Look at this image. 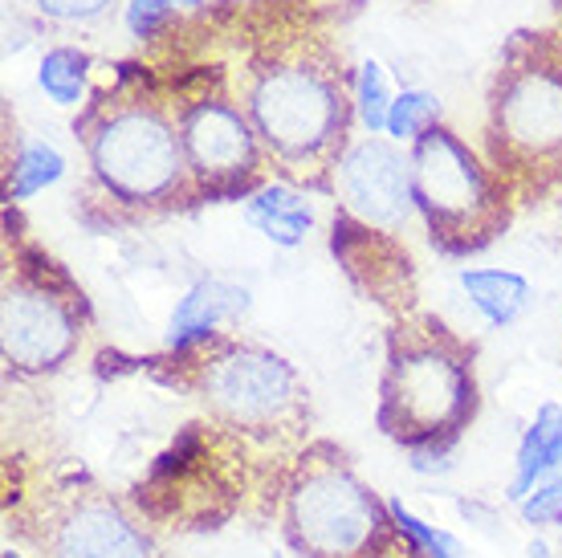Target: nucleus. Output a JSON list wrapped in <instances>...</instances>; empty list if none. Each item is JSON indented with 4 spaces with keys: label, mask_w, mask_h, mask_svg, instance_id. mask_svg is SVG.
I'll return each mask as SVG.
<instances>
[{
    "label": "nucleus",
    "mask_w": 562,
    "mask_h": 558,
    "mask_svg": "<svg viewBox=\"0 0 562 558\" xmlns=\"http://www.w3.org/2000/svg\"><path fill=\"white\" fill-rule=\"evenodd\" d=\"M180 25L225 70L273 176L302 192H335L359 123L335 16L318 0H225Z\"/></svg>",
    "instance_id": "f257e3e1"
},
{
    "label": "nucleus",
    "mask_w": 562,
    "mask_h": 558,
    "mask_svg": "<svg viewBox=\"0 0 562 558\" xmlns=\"http://www.w3.org/2000/svg\"><path fill=\"white\" fill-rule=\"evenodd\" d=\"M82 183L74 212L86 228L114 233L200 209L180 123L159 74L147 62H119L78 107Z\"/></svg>",
    "instance_id": "f03ea898"
},
{
    "label": "nucleus",
    "mask_w": 562,
    "mask_h": 558,
    "mask_svg": "<svg viewBox=\"0 0 562 558\" xmlns=\"http://www.w3.org/2000/svg\"><path fill=\"white\" fill-rule=\"evenodd\" d=\"M164 388L183 391L204 420L240 436L257 453L294 457L310 440V388L297 367L278 350L216 331L188 347L159 350L147 359Z\"/></svg>",
    "instance_id": "7ed1b4c3"
},
{
    "label": "nucleus",
    "mask_w": 562,
    "mask_h": 558,
    "mask_svg": "<svg viewBox=\"0 0 562 558\" xmlns=\"http://www.w3.org/2000/svg\"><path fill=\"white\" fill-rule=\"evenodd\" d=\"M481 408L477 347L428 310L392 319L383 343L380 433L424 469L445 461Z\"/></svg>",
    "instance_id": "20e7f679"
},
{
    "label": "nucleus",
    "mask_w": 562,
    "mask_h": 558,
    "mask_svg": "<svg viewBox=\"0 0 562 558\" xmlns=\"http://www.w3.org/2000/svg\"><path fill=\"white\" fill-rule=\"evenodd\" d=\"M481 155L518 204L562 188V25L518 29L485 90Z\"/></svg>",
    "instance_id": "39448f33"
},
{
    "label": "nucleus",
    "mask_w": 562,
    "mask_h": 558,
    "mask_svg": "<svg viewBox=\"0 0 562 558\" xmlns=\"http://www.w3.org/2000/svg\"><path fill=\"white\" fill-rule=\"evenodd\" d=\"M143 62L171 98L200 204H228L261 192L273 168L216 57L176 25L147 42Z\"/></svg>",
    "instance_id": "423d86ee"
},
{
    "label": "nucleus",
    "mask_w": 562,
    "mask_h": 558,
    "mask_svg": "<svg viewBox=\"0 0 562 558\" xmlns=\"http://www.w3.org/2000/svg\"><path fill=\"white\" fill-rule=\"evenodd\" d=\"M273 514L297 558H424L351 457L310 440L273 477Z\"/></svg>",
    "instance_id": "0eeeda50"
},
{
    "label": "nucleus",
    "mask_w": 562,
    "mask_h": 558,
    "mask_svg": "<svg viewBox=\"0 0 562 558\" xmlns=\"http://www.w3.org/2000/svg\"><path fill=\"white\" fill-rule=\"evenodd\" d=\"M90 335V302L70 269L21 224L4 228L0 269V364L9 379L54 376Z\"/></svg>",
    "instance_id": "6e6552de"
},
{
    "label": "nucleus",
    "mask_w": 562,
    "mask_h": 558,
    "mask_svg": "<svg viewBox=\"0 0 562 558\" xmlns=\"http://www.w3.org/2000/svg\"><path fill=\"white\" fill-rule=\"evenodd\" d=\"M412 192L424 233L445 257H473L506 237L518 200L490 159L452 126L436 123L408 147Z\"/></svg>",
    "instance_id": "1a4fd4ad"
},
{
    "label": "nucleus",
    "mask_w": 562,
    "mask_h": 558,
    "mask_svg": "<svg viewBox=\"0 0 562 558\" xmlns=\"http://www.w3.org/2000/svg\"><path fill=\"white\" fill-rule=\"evenodd\" d=\"M249 489V445L216 428L212 420H192L171 448L131 489V505L151 526L168 531H221L237 514Z\"/></svg>",
    "instance_id": "9d476101"
},
{
    "label": "nucleus",
    "mask_w": 562,
    "mask_h": 558,
    "mask_svg": "<svg viewBox=\"0 0 562 558\" xmlns=\"http://www.w3.org/2000/svg\"><path fill=\"white\" fill-rule=\"evenodd\" d=\"M9 522L33 558H168L151 522L86 473H61L25 493Z\"/></svg>",
    "instance_id": "9b49d317"
},
{
    "label": "nucleus",
    "mask_w": 562,
    "mask_h": 558,
    "mask_svg": "<svg viewBox=\"0 0 562 558\" xmlns=\"http://www.w3.org/2000/svg\"><path fill=\"white\" fill-rule=\"evenodd\" d=\"M338 209L351 212L355 221L383 228V233H404L416 221V192H412V155H404L383 135L355 140L338 164L335 176Z\"/></svg>",
    "instance_id": "f8f14e48"
},
{
    "label": "nucleus",
    "mask_w": 562,
    "mask_h": 558,
    "mask_svg": "<svg viewBox=\"0 0 562 558\" xmlns=\"http://www.w3.org/2000/svg\"><path fill=\"white\" fill-rule=\"evenodd\" d=\"M330 249H335L342 274L351 278V286L363 293L367 302L387 314V319H404L412 310H420V281H416V266L404 237L371 228V224L355 221L351 212H335L330 224Z\"/></svg>",
    "instance_id": "ddd939ff"
},
{
    "label": "nucleus",
    "mask_w": 562,
    "mask_h": 558,
    "mask_svg": "<svg viewBox=\"0 0 562 558\" xmlns=\"http://www.w3.org/2000/svg\"><path fill=\"white\" fill-rule=\"evenodd\" d=\"M245 310H249V290H245V286H233V281H225V278L196 281V286L180 298L176 314H171L164 350L188 347V343H196V338L216 335L221 326L237 322Z\"/></svg>",
    "instance_id": "4468645a"
},
{
    "label": "nucleus",
    "mask_w": 562,
    "mask_h": 558,
    "mask_svg": "<svg viewBox=\"0 0 562 558\" xmlns=\"http://www.w3.org/2000/svg\"><path fill=\"white\" fill-rule=\"evenodd\" d=\"M245 221L281 249H297L306 241L310 224H314V209H310L302 188L285 180H269L261 192L245 200Z\"/></svg>",
    "instance_id": "2eb2a0df"
},
{
    "label": "nucleus",
    "mask_w": 562,
    "mask_h": 558,
    "mask_svg": "<svg viewBox=\"0 0 562 558\" xmlns=\"http://www.w3.org/2000/svg\"><path fill=\"white\" fill-rule=\"evenodd\" d=\"M562 469V404H542L538 408L535 424L526 428L518 445V461H514V486L509 498L526 502L535 486H542L547 477H554Z\"/></svg>",
    "instance_id": "dca6fc26"
},
{
    "label": "nucleus",
    "mask_w": 562,
    "mask_h": 558,
    "mask_svg": "<svg viewBox=\"0 0 562 558\" xmlns=\"http://www.w3.org/2000/svg\"><path fill=\"white\" fill-rule=\"evenodd\" d=\"M461 290L481 310V319L493 326H509L535 302V286L514 269H464Z\"/></svg>",
    "instance_id": "f3484780"
},
{
    "label": "nucleus",
    "mask_w": 562,
    "mask_h": 558,
    "mask_svg": "<svg viewBox=\"0 0 562 558\" xmlns=\"http://www.w3.org/2000/svg\"><path fill=\"white\" fill-rule=\"evenodd\" d=\"M90 54L78 49V45H54L45 49L42 57V70H37V82L57 107H82L94 82H90Z\"/></svg>",
    "instance_id": "a211bd4d"
},
{
    "label": "nucleus",
    "mask_w": 562,
    "mask_h": 558,
    "mask_svg": "<svg viewBox=\"0 0 562 558\" xmlns=\"http://www.w3.org/2000/svg\"><path fill=\"white\" fill-rule=\"evenodd\" d=\"M66 159L49 147V143H21L9 155V176H4V200H25V196L42 192L54 180H61Z\"/></svg>",
    "instance_id": "6ab92c4d"
},
{
    "label": "nucleus",
    "mask_w": 562,
    "mask_h": 558,
    "mask_svg": "<svg viewBox=\"0 0 562 558\" xmlns=\"http://www.w3.org/2000/svg\"><path fill=\"white\" fill-rule=\"evenodd\" d=\"M392 86H387V70L375 57H367L355 66V111L359 123L367 126V135H387V114H392Z\"/></svg>",
    "instance_id": "aec40b11"
},
{
    "label": "nucleus",
    "mask_w": 562,
    "mask_h": 558,
    "mask_svg": "<svg viewBox=\"0 0 562 558\" xmlns=\"http://www.w3.org/2000/svg\"><path fill=\"white\" fill-rule=\"evenodd\" d=\"M440 123V98L432 90H420V86H412V90H400L392 102V114H387V140L392 143H416L424 131H432Z\"/></svg>",
    "instance_id": "412c9836"
},
{
    "label": "nucleus",
    "mask_w": 562,
    "mask_h": 558,
    "mask_svg": "<svg viewBox=\"0 0 562 558\" xmlns=\"http://www.w3.org/2000/svg\"><path fill=\"white\" fill-rule=\"evenodd\" d=\"M209 0H131L127 4V29L131 37H139L143 45L155 42L159 33L176 29L180 21L196 16Z\"/></svg>",
    "instance_id": "4be33fe9"
},
{
    "label": "nucleus",
    "mask_w": 562,
    "mask_h": 558,
    "mask_svg": "<svg viewBox=\"0 0 562 558\" xmlns=\"http://www.w3.org/2000/svg\"><path fill=\"white\" fill-rule=\"evenodd\" d=\"M29 4L57 25H94L106 13H114L123 0H29Z\"/></svg>",
    "instance_id": "5701e85b"
},
{
    "label": "nucleus",
    "mask_w": 562,
    "mask_h": 558,
    "mask_svg": "<svg viewBox=\"0 0 562 558\" xmlns=\"http://www.w3.org/2000/svg\"><path fill=\"white\" fill-rule=\"evenodd\" d=\"M387 505H392V514H395V522H400V531L408 534L424 558H461V546L452 543L445 531H432L428 522H420V517L412 514V510H404L400 502H387Z\"/></svg>",
    "instance_id": "b1692460"
},
{
    "label": "nucleus",
    "mask_w": 562,
    "mask_h": 558,
    "mask_svg": "<svg viewBox=\"0 0 562 558\" xmlns=\"http://www.w3.org/2000/svg\"><path fill=\"white\" fill-rule=\"evenodd\" d=\"M521 505V517L535 522V526H547V522H562V469L554 477H547L542 486H535V493Z\"/></svg>",
    "instance_id": "393cba45"
},
{
    "label": "nucleus",
    "mask_w": 562,
    "mask_h": 558,
    "mask_svg": "<svg viewBox=\"0 0 562 558\" xmlns=\"http://www.w3.org/2000/svg\"><path fill=\"white\" fill-rule=\"evenodd\" d=\"M0 558H25V555H21V550H13V546H9V550H4V555H0Z\"/></svg>",
    "instance_id": "a878e982"
},
{
    "label": "nucleus",
    "mask_w": 562,
    "mask_h": 558,
    "mask_svg": "<svg viewBox=\"0 0 562 558\" xmlns=\"http://www.w3.org/2000/svg\"><path fill=\"white\" fill-rule=\"evenodd\" d=\"M559 25H562V0H559Z\"/></svg>",
    "instance_id": "bb28decb"
},
{
    "label": "nucleus",
    "mask_w": 562,
    "mask_h": 558,
    "mask_svg": "<svg viewBox=\"0 0 562 558\" xmlns=\"http://www.w3.org/2000/svg\"><path fill=\"white\" fill-rule=\"evenodd\" d=\"M554 200H562V188H559V196H554Z\"/></svg>",
    "instance_id": "cd10ccee"
},
{
    "label": "nucleus",
    "mask_w": 562,
    "mask_h": 558,
    "mask_svg": "<svg viewBox=\"0 0 562 558\" xmlns=\"http://www.w3.org/2000/svg\"><path fill=\"white\" fill-rule=\"evenodd\" d=\"M273 558H290V555H273Z\"/></svg>",
    "instance_id": "c85d7f7f"
}]
</instances>
